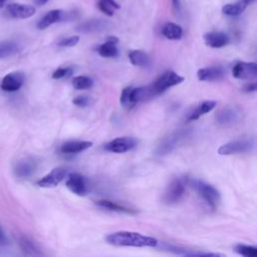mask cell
<instances>
[{"instance_id": "1", "label": "cell", "mask_w": 257, "mask_h": 257, "mask_svg": "<svg viewBox=\"0 0 257 257\" xmlns=\"http://www.w3.org/2000/svg\"><path fill=\"white\" fill-rule=\"evenodd\" d=\"M106 243L121 247H156L158 240L151 236H146L138 232L116 231L105 237Z\"/></svg>"}, {"instance_id": "2", "label": "cell", "mask_w": 257, "mask_h": 257, "mask_svg": "<svg viewBox=\"0 0 257 257\" xmlns=\"http://www.w3.org/2000/svg\"><path fill=\"white\" fill-rule=\"evenodd\" d=\"M189 184H192L194 189L197 191L198 195L205 201V203L211 209H217L221 200V195L215 187L201 180L189 181Z\"/></svg>"}, {"instance_id": "3", "label": "cell", "mask_w": 257, "mask_h": 257, "mask_svg": "<svg viewBox=\"0 0 257 257\" xmlns=\"http://www.w3.org/2000/svg\"><path fill=\"white\" fill-rule=\"evenodd\" d=\"M189 184V179L187 177L175 178L167 187L164 196L163 202L167 205H174L178 203L185 195L186 187Z\"/></svg>"}, {"instance_id": "4", "label": "cell", "mask_w": 257, "mask_h": 257, "mask_svg": "<svg viewBox=\"0 0 257 257\" xmlns=\"http://www.w3.org/2000/svg\"><path fill=\"white\" fill-rule=\"evenodd\" d=\"M183 81H184L183 76L179 75L178 73H176L173 70H168V71L164 72L162 75H160L156 79V81H154L150 85H151L154 95H158V94L165 92L170 87L182 83Z\"/></svg>"}, {"instance_id": "5", "label": "cell", "mask_w": 257, "mask_h": 257, "mask_svg": "<svg viewBox=\"0 0 257 257\" xmlns=\"http://www.w3.org/2000/svg\"><path fill=\"white\" fill-rule=\"evenodd\" d=\"M254 143L250 140H235L222 145L218 149V154L221 156H229L249 152L253 149Z\"/></svg>"}, {"instance_id": "6", "label": "cell", "mask_w": 257, "mask_h": 257, "mask_svg": "<svg viewBox=\"0 0 257 257\" xmlns=\"http://www.w3.org/2000/svg\"><path fill=\"white\" fill-rule=\"evenodd\" d=\"M36 169V160L32 157H24L15 163L13 167V173L19 179H27L34 174Z\"/></svg>"}, {"instance_id": "7", "label": "cell", "mask_w": 257, "mask_h": 257, "mask_svg": "<svg viewBox=\"0 0 257 257\" xmlns=\"http://www.w3.org/2000/svg\"><path fill=\"white\" fill-rule=\"evenodd\" d=\"M71 19V13L65 12L60 9H53L48 11L37 23V28L38 29H46L49 26H51L54 23L61 22V21H66Z\"/></svg>"}, {"instance_id": "8", "label": "cell", "mask_w": 257, "mask_h": 257, "mask_svg": "<svg viewBox=\"0 0 257 257\" xmlns=\"http://www.w3.org/2000/svg\"><path fill=\"white\" fill-rule=\"evenodd\" d=\"M67 174V169L61 167L55 168L40 180H38L37 185L41 188H54L66 178Z\"/></svg>"}, {"instance_id": "9", "label": "cell", "mask_w": 257, "mask_h": 257, "mask_svg": "<svg viewBox=\"0 0 257 257\" xmlns=\"http://www.w3.org/2000/svg\"><path fill=\"white\" fill-rule=\"evenodd\" d=\"M65 182L66 188L77 196H85L87 194V184L85 178L78 173L67 174Z\"/></svg>"}, {"instance_id": "10", "label": "cell", "mask_w": 257, "mask_h": 257, "mask_svg": "<svg viewBox=\"0 0 257 257\" xmlns=\"http://www.w3.org/2000/svg\"><path fill=\"white\" fill-rule=\"evenodd\" d=\"M137 146V141L132 137H121L116 138L107 144H105L104 149L108 152L115 153V154H121L125 153L127 151L133 150Z\"/></svg>"}, {"instance_id": "11", "label": "cell", "mask_w": 257, "mask_h": 257, "mask_svg": "<svg viewBox=\"0 0 257 257\" xmlns=\"http://www.w3.org/2000/svg\"><path fill=\"white\" fill-rule=\"evenodd\" d=\"M35 7L32 5L20 4V3H11L8 4L5 8V13L11 18L14 19H25L33 16L35 14Z\"/></svg>"}, {"instance_id": "12", "label": "cell", "mask_w": 257, "mask_h": 257, "mask_svg": "<svg viewBox=\"0 0 257 257\" xmlns=\"http://www.w3.org/2000/svg\"><path fill=\"white\" fill-rule=\"evenodd\" d=\"M24 73L21 71H13L6 74L0 83L2 90L7 92H13L18 90L24 83Z\"/></svg>"}, {"instance_id": "13", "label": "cell", "mask_w": 257, "mask_h": 257, "mask_svg": "<svg viewBox=\"0 0 257 257\" xmlns=\"http://www.w3.org/2000/svg\"><path fill=\"white\" fill-rule=\"evenodd\" d=\"M232 74L237 79H251L257 75V64L255 62L238 61L232 69Z\"/></svg>"}, {"instance_id": "14", "label": "cell", "mask_w": 257, "mask_h": 257, "mask_svg": "<svg viewBox=\"0 0 257 257\" xmlns=\"http://www.w3.org/2000/svg\"><path fill=\"white\" fill-rule=\"evenodd\" d=\"M216 118L221 125L231 126L240 120L241 111L235 106H227L219 111Z\"/></svg>"}, {"instance_id": "15", "label": "cell", "mask_w": 257, "mask_h": 257, "mask_svg": "<svg viewBox=\"0 0 257 257\" xmlns=\"http://www.w3.org/2000/svg\"><path fill=\"white\" fill-rule=\"evenodd\" d=\"M205 44L211 48H221L227 45L230 41L229 36L222 31H212L205 33L204 36Z\"/></svg>"}, {"instance_id": "16", "label": "cell", "mask_w": 257, "mask_h": 257, "mask_svg": "<svg viewBox=\"0 0 257 257\" xmlns=\"http://www.w3.org/2000/svg\"><path fill=\"white\" fill-rule=\"evenodd\" d=\"M118 42V38L115 36H108L106 38V41L102 44H100L96 50L97 53L105 58H112L116 57L118 55V49L116 47V44Z\"/></svg>"}, {"instance_id": "17", "label": "cell", "mask_w": 257, "mask_h": 257, "mask_svg": "<svg viewBox=\"0 0 257 257\" xmlns=\"http://www.w3.org/2000/svg\"><path fill=\"white\" fill-rule=\"evenodd\" d=\"M91 146L92 143L88 141H70L61 145L59 151L61 154L64 155H73L85 151L89 149Z\"/></svg>"}, {"instance_id": "18", "label": "cell", "mask_w": 257, "mask_h": 257, "mask_svg": "<svg viewBox=\"0 0 257 257\" xmlns=\"http://www.w3.org/2000/svg\"><path fill=\"white\" fill-rule=\"evenodd\" d=\"M19 246L23 252L24 255L27 256H42L44 253L42 252L41 248L38 246V244L32 240L31 238L27 236H21L18 240Z\"/></svg>"}, {"instance_id": "19", "label": "cell", "mask_w": 257, "mask_h": 257, "mask_svg": "<svg viewBox=\"0 0 257 257\" xmlns=\"http://www.w3.org/2000/svg\"><path fill=\"white\" fill-rule=\"evenodd\" d=\"M197 76L201 81H215L223 78L224 70L220 66L204 67L198 70Z\"/></svg>"}, {"instance_id": "20", "label": "cell", "mask_w": 257, "mask_h": 257, "mask_svg": "<svg viewBox=\"0 0 257 257\" xmlns=\"http://www.w3.org/2000/svg\"><path fill=\"white\" fill-rule=\"evenodd\" d=\"M107 22L101 19H92V20H88L85 21L83 23H81L78 27L77 30L80 32H95V31H100L106 28L107 26Z\"/></svg>"}, {"instance_id": "21", "label": "cell", "mask_w": 257, "mask_h": 257, "mask_svg": "<svg viewBox=\"0 0 257 257\" xmlns=\"http://www.w3.org/2000/svg\"><path fill=\"white\" fill-rule=\"evenodd\" d=\"M162 34L170 40H179L183 36V29L174 22L166 23L162 28Z\"/></svg>"}, {"instance_id": "22", "label": "cell", "mask_w": 257, "mask_h": 257, "mask_svg": "<svg viewBox=\"0 0 257 257\" xmlns=\"http://www.w3.org/2000/svg\"><path fill=\"white\" fill-rule=\"evenodd\" d=\"M95 204L101 208L106 209V210L115 211V212H119V213H125V214H136V210L128 208L126 206L117 204L110 200H98L95 202Z\"/></svg>"}, {"instance_id": "23", "label": "cell", "mask_w": 257, "mask_h": 257, "mask_svg": "<svg viewBox=\"0 0 257 257\" xmlns=\"http://www.w3.org/2000/svg\"><path fill=\"white\" fill-rule=\"evenodd\" d=\"M128 58H130L131 63L135 66L147 67L151 63L150 57L143 50H132V51H130Z\"/></svg>"}, {"instance_id": "24", "label": "cell", "mask_w": 257, "mask_h": 257, "mask_svg": "<svg viewBox=\"0 0 257 257\" xmlns=\"http://www.w3.org/2000/svg\"><path fill=\"white\" fill-rule=\"evenodd\" d=\"M216 105H217V101L215 100H204L191 113V115L189 116V120H196L200 118L202 115L210 112Z\"/></svg>"}, {"instance_id": "25", "label": "cell", "mask_w": 257, "mask_h": 257, "mask_svg": "<svg viewBox=\"0 0 257 257\" xmlns=\"http://www.w3.org/2000/svg\"><path fill=\"white\" fill-rule=\"evenodd\" d=\"M20 50V46L16 41L4 40L0 41V59L7 58L16 54Z\"/></svg>"}, {"instance_id": "26", "label": "cell", "mask_w": 257, "mask_h": 257, "mask_svg": "<svg viewBox=\"0 0 257 257\" xmlns=\"http://www.w3.org/2000/svg\"><path fill=\"white\" fill-rule=\"evenodd\" d=\"M246 5H244L240 0L236 3H229L222 7V12L227 16H238L240 15L245 9Z\"/></svg>"}, {"instance_id": "27", "label": "cell", "mask_w": 257, "mask_h": 257, "mask_svg": "<svg viewBox=\"0 0 257 257\" xmlns=\"http://www.w3.org/2000/svg\"><path fill=\"white\" fill-rule=\"evenodd\" d=\"M97 7L107 16H112L114 11L120 8V6L114 0H98Z\"/></svg>"}, {"instance_id": "28", "label": "cell", "mask_w": 257, "mask_h": 257, "mask_svg": "<svg viewBox=\"0 0 257 257\" xmlns=\"http://www.w3.org/2000/svg\"><path fill=\"white\" fill-rule=\"evenodd\" d=\"M181 137L182 136H179V135L169 137L162 145L159 146L158 153L161 154V155H164V154H168L169 152H171L176 147V145L178 144V142L181 139Z\"/></svg>"}, {"instance_id": "29", "label": "cell", "mask_w": 257, "mask_h": 257, "mask_svg": "<svg viewBox=\"0 0 257 257\" xmlns=\"http://www.w3.org/2000/svg\"><path fill=\"white\" fill-rule=\"evenodd\" d=\"M93 85V81L90 77L85 75H78L72 78V86L77 89H88Z\"/></svg>"}, {"instance_id": "30", "label": "cell", "mask_w": 257, "mask_h": 257, "mask_svg": "<svg viewBox=\"0 0 257 257\" xmlns=\"http://www.w3.org/2000/svg\"><path fill=\"white\" fill-rule=\"evenodd\" d=\"M235 251L245 257H256L257 256V248L255 246L246 245V244H237L235 246Z\"/></svg>"}, {"instance_id": "31", "label": "cell", "mask_w": 257, "mask_h": 257, "mask_svg": "<svg viewBox=\"0 0 257 257\" xmlns=\"http://www.w3.org/2000/svg\"><path fill=\"white\" fill-rule=\"evenodd\" d=\"M133 86H127V87H124L121 91V94H120V97H119V101H120V104L125 108V109H132L135 104L133 103L132 99H131V90H132Z\"/></svg>"}, {"instance_id": "32", "label": "cell", "mask_w": 257, "mask_h": 257, "mask_svg": "<svg viewBox=\"0 0 257 257\" xmlns=\"http://www.w3.org/2000/svg\"><path fill=\"white\" fill-rule=\"evenodd\" d=\"M73 72V69L71 67H59L56 70L53 71L52 73V78L54 79H59L63 77H67L71 75Z\"/></svg>"}, {"instance_id": "33", "label": "cell", "mask_w": 257, "mask_h": 257, "mask_svg": "<svg viewBox=\"0 0 257 257\" xmlns=\"http://www.w3.org/2000/svg\"><path fill=\"white\" fill-rule=\"evenodd\" d=\"M78 41H79V36L73 35V36H69L61 39L57 45L60 47H72V46H75L78 43Z\"/></svg>"}, {"instance_id": "34", "label": "cell", "mask_w": 257, "mask_h": 257, "mask_svg": "<svg viewBox=\"0 0 257 257\" xmlns=\"http://www.w3.org/2000/svg\"><path fill=\"white\" fill-rule=\"evenodd\" d=\"M72 102L73 104H75L76 106H80V107H84V106H87L90 102V99L89 97H87L86 95H79V96H76L75 98L72 99Z\"/></svg>"}, {"instance_id": "35", "label": "cell", "mask_w": 257, "mask_h": 257, "mask_svg": "<svg viewBox=\"0 0 257 257\" xmlns=\"http://www.w3.org/2000/svg\"><path fill=\"white\" fill-rule=\"evenodd\" d=\"M9 244V240L4 232V230L2 229V227L0 226V247H3V246H6Z\"/></svg>"}, {"instance_id": "36", "label": "cell", "mask_w": 257, "mask_h": 257, "mask_svg": "<svg viewBox=\"0 0 257 257\" xmlns=\"http://www.w3.org/2000/svg\"><path fill=\"white\" fill-rule=\"evenodd\" d=\"M256 88H257L256 82H249V83H247L246 85L243 86V90L245 92H253V91L256 90Z\"/></svg>"}, {"instance_id": "37", "label": "cell", "mask_w": 257, "mask_h": 257, "mask_svg": "<svg viewBox=\"0 0 257 257\" xmlns=\"http://www.w3.org/2000/svg\"><path fill=\"white\" fill-rule=\"evenodd\" d=\"M172 7L175 13H179L181 10V1L180 0H172Z\"/></svg>"}, {"instance_id": "38", "label": "cell", "mask_w": 257, "mask_h": 257, "mask_svg": "<svg viewBox=\"0 0 257 257\" xmlns=\"http://www.w3.org/2000/svg\"><path fill=\"white\" fill-rule=\"evenodd\" d=\"M244 5H246V6H248L250 3H252L254 0H240Z\"/></svg>"}, {"instance_id": "39", "label": "cell", "mask_w": 257, "mask_h": 257, "mask_svg": "<svg viewBox=\"0 0 257 257\" xmlns=\"http://www.w3.org/2000/svg\"><path fill=\"white\" fill-rule=\"evenodd\" d=\"M47 1H48V0H35V3L38 4V5H43V4H45Z\"/></svg>"}, {"instance_id": "40", "label": "cell", "mask_w": 257, "mask_h": 257, "mask_svg": "<svg viewBox=\"0 0 257 257\" xmlns=\"http://www.w3.org/2000/svg\"><path fill=\"white\" fill-rule=\"evenodd\" d=\"M7 2V0H0V8L4 6V4Z\"/></svg>"}]
</instances>
